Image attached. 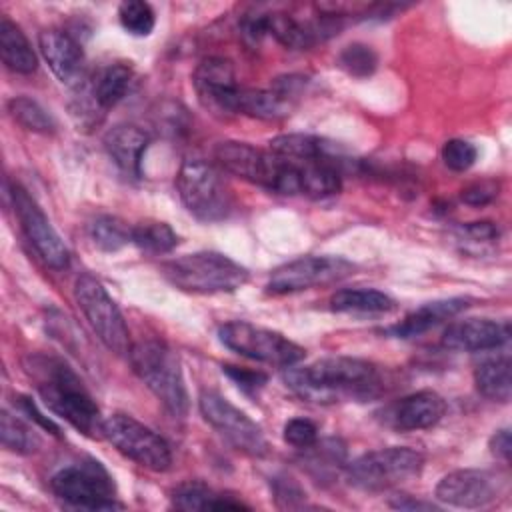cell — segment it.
Instances as JSON below:
<instances>
[{
	"instance_id": "obj_1",
	"label": "cell",
	"mask_w": 512,
	"mask_h": 512,
	"mask_svg": "<svg viewBox=\"0 0 512 512\" xmlns=\"http://www.w3.org/2000/svg\"><path fill=\"white\" fill-rule=\"evenodd\" d=\"M286 386L316 404L370 400L382 394L384 380L376 364L352 356H328L306 366H288Z\"/></svg>"
},
{
	"instance_id": "obj_2",
	"label": "cell",
	"mask_w": 512,
	"mask_h": 512,
	"mask_svg": "<svg viewBox=\"0 0 512 512\" xmlns=\"http://www.w3.org/2000/svg\"><path fill=\"white\" fill-rule=\"evenodd\" d=\"M24 370L36 382L40 398L56 416L84 436H102L104 420L100 408L62 358L30 354L24 358Z\"/></svg>"
},
{
	"instance_id": "obj_3",
	"label": "cell",
	"mask_w": 512,
	"mask_h": 512,
	"mask_svg": "<svg viewBox=\"0 0 512 512\" xmlns=\"http://www.w3.org/2000/svg\"><path fill=\"white\" fill-rule=\"evenodd\" d=\"M214 158L220 168L246 182L278 194H300V166L296 160L264 152L238 140L218 142Z\"/></svg>"
},
{
	"instance_id": "obj_4",
	"label": "cell",
	"mask_w": 512,
	"mask_h": 512,
	"mask_svg": "<svg viewBox=\"0 0 512 512\" xmlns=\"http://www.w3.org/2000/svg\"><path fill=\"white\" fill-rule=\"evenodd\" d=\"M134 374L174 418L188 414V390L178 356L162 340H140L128 352Z\"/></svg>"
},
{
	"instance_id": "obj_5",
	"label": "cell",
	"mask_w": 512,
	"mask_h": 512,
	"mask_svg": "<svg viewBox=\"0 0 512 512\" xmlns=\"http://www.w3.org/2000/svg\"><path fill=\"white\" fill-rule=\"evenodd\" d=\"M164 278L194 294L234 292L248 282V270L220 252H194L162 264Z\"/></svg>"
},
{
	"instance_id": "obj_6",
	"label": "cell",
	"mask_w": 512,
	"mask_h": 512,
	"mask_svg": "<svg viewBox=\"0 0 512 512\" xmlns=\"http://www.w3.org/2000/svg\"><path fill=\"white\" fill-rule=\"evenodd\" d=\"M186 210L202 222L224 220L232 212V194L220 170L204 158H186L176 176Z\"/></svg>"
},
{
	"instance_id": "obj_7",
	"label": "cell",
	"mask_w": 512,
	"mask_h": 512,
	"mask_svg": "<svg viewBox=\"0 0 512 512\" xmlns=\"http://www.w3.org/2000/svg\"><path fill=\"white\" fill-rule=\"evenodd\" d=\"M424 468V456L408 446H390L366 452L346 464L350 486L366 492L394 488L416 478Z\"/></svg>"
},
{
	"instance_id": "obj_8",
	"label": "cell",
	"mask_w": 512,
	"mask_h": 512,
	"mask_svg": "<svg viewBox=\"0 0 512 512\" xmlns=\"http://www.w3.org/2000/svg\"><path fill=\"white\" fill-rule=\"evenodd\" d=\"M218 340L232 352L270 366H294L306 350L284 334L244 320H232L218 328Z\"/></svg>"
},
{
	"instance_id": "obj_9",
	"label": "cell",
	"mask_w": 512,
	"mask_h": 512,
	"mask_svg": "<svg viewBox=\"0 0 512 512\" xmlns=\"http://www.w3.org/2000/svg\"><path fill=\"white\" fill-rule=\"evenodd\" d=\"M52 492L64 502L86 510L120 508L108 470L92 458L60 468L50 480Z\"/></svg>"
},
{
	"instance_id": "obj_10",
	"label": "cell",
	"mask_w": 512,
	"mask_h": 512,
	"mask_svg": "<svg viewBox=\"0 0 512 512\" xmlns=\"http://www.w3.org/2000/svg\"><path fill=\"white\" fill-rule=\"evenodd\" d=\"M74 298L100 342L114 354L130 352V332L124 316L102 282L92 274H80L74 284Z\"/></svg>"
},
{
	"instance_id": "obj_11",
	"label": "cell",
	"mask_w": 512,
	"mask_h": 512,
	"mask_svg": "<svg viewBox=\"0 0 512 512\" xmlns=\"http://www.w3.org/2000/svg\"><path fill=\"white\" fill-rule=\"evenodd\" d=\"M102 438H106L120 454L148 470L164 472L172 464L168 442L152 428L128 414L116 412L104 418Z\"/></svg>"
},
{
	"instance_id": "obj_12",
	"label": "cell",
	"mask_w": 512,
	"mask_h": 512,
	"mask_svg": "<svg viewBox=\"0 0 512 512\" xmlns=\"http://www.w3.org/2000/svg\"><path fill=\"white\" fill-rule=\"evenodd\" d=\"M198 408L202 418L238 452L256 458L270 452V444L262 428L218 392H202L198 398Z\"/></svg>"
},
{
	"instance_id": "obj_13",
	"label": "cell",
	"mask_w": 512,
	"mask_h": 512,
	"mask_svg": "<svg viewBox=\"0 0 512 512\" xmlns=\"http://www.w3.org/2000/svg\"><path fill=\"white\" fill-rule=\"evenodd\" d=\"M356 266L342 256H302L278 266L268 282L270 294H294L316 286L336 284L352 276Z\"/></svg>"
},
{
	"instance_id": "obj_14",
	"label": "cell",
	"mask_w": 512,
	"mask_h": 512,
	"mask_svg": "<svg viewBox=\"0 0 512 512\" xmlns=\"http://www.w3.org/2000/svg\"><path fill=\"white\" fill-rule=\"evenodd\" d=\"M10 198H12V206L18 216L20 228L26 240L30 242V246L40 256V260L52 270H64L70 262V252L64 240L60 238V234L50 224L40 204L20 184H12Z\"/></svg>"
},
{
	"instance_id": "obj_15",
	"label": "cell",
	"mask_w": 512,
	"mask_h": 512,
	"mask_svg": "<svg viewBox=\"0 0 512 512\" xmlns=\"http://www.w3.org/2000/svg\"><path fill=\"white\" fill-rule=\"evenodd\" d=\"M198 100L216 114H234L236 98L240 94V84L236 82V72L230 60L220 56L204 58L192 76Z\"/></svg>"
},
{
	"instance_id": "obj_16",
	"label": "cell",
	"mask_w": 512,
	"mask_h": 512,
	"mask_svg": "<svg viewBox=\"0 0 512 512\" xmlns=\"http://www.w3.org/2000/svg\"><path fill=\"white\" fill-rule=\"evenodd\" d=\"M500 482L486 470L462 468L446 474L436 484V498L448 506L482 508L498 498Z\"/></svg>"
},
{
	"instance_id": "obj_17",
	"label": "cell",
	"mask_w": 512,
	"mask_h": 512,
	"mask_svg": "<svg viewBox=\"0 0 512 512\" xmlns=\"http://www.w3.org/2000/svg\"><path fill=\"white\" fill-rule=\"evenodd\" d=\"M510 338V324L490 318H468L452 322L444 334L442 344L458 352H484L506 344Z\"/></svg>"
},
{
	"instance_id": "obj_18",
	"label": "cell",
	"mask_w": 512,
	"mask_h": 512,
	"mask_svg": "<svg viewBox=\"0 0 512 512\" xmlns=\"http://www.w3.org/2000/svg\"><path fill=\"white\" fill-rule=\"evenodd\" d=\"M446 414L444 398L434 390H418L404 396L390 408V424L400 432L426 430L436 426Z\"/></svg>"
},
{
	"instance_id": "obj_19",
	"label": "cell",
	"mask_w": 512,
	"mask_h": 512,
	"mask_svg": "<svg viewBox=\"0 0 512 512\" xmlns=\"http://www.w3.org/2000/svg\"><path fill=\"white\" fill-rule=\"evenodd\" d=\"M38 46L54 76L64 84H76L82 78L84 52L82 46L64 30H44L38 36Z\"/></svg>"
},
{
	"instance_id": "obj_20",
	"label": "cell",
	"mask_w": 512,
	"mask_h": 512,
	"mask_svg": "<svg viewBox=\"0 0 512 512\" xmlns=\"http://www.w3.org/2000/svg\"><path fill=\"white\" fill-rule=\"evenodd\" d=\"M106 154L118 170L130 178L142 174V158L150 144V136L134 124H116L102 138Z\"/></svg>"
},
{
	"instance_id": "obj_21",
	"label": "cell",
	"mask_w": 512,
	"mask_h": 512,
	"mask_svg": "<svg viewBox=\"0 0 512 512\" xmlns=\"http://www.w3.org/2000/svg\"><path fill=\"white\" fill-rule=\"evenodd\" d=\"M270 152L292 158V160H330L344 168L348 162L344 158L342 148L336 142H330L326 138L314 136V134H280L270 140Z\"/></svg>"
},
{
	"instance_id": "obj_22",
	"label": "cell",
	"mask_w": 512,
	"mask_h": 512,
	"mask_svg": "<svg viewBox=\"0 0 512 512\" xmlns=\"http://www.w3.org/2000/svg\"><path fill=\"white\" fill-rule=\"evenodd\" d=\"M466 308H468L466 298H448V300L428 302V304H422L420 308H416L414 312H410L398 324L390 326L386 332L396 338H414V336H420V334L428 332L430 328L438 326L440 322L454 318L456 314H460Z\"/></svg>"
},
{
	"instance_id": "obj_23",
	"label": "cell",
	"mask_w": 512,
	"mask_h": 512,
	"mask_svg": "<svg viewBox=\"0 0 512 512\" xmlns=\"http://www.w3.org/2000/svg\"><path fill=\"white\" fill-rule=\"evenodd\" d=\"M172 506L186 512L196 510H246L248 506L232 496L220 494L204 482H182L172 490Z\"/></svg>"
},
{
	"instance_id": "obj_24",
	"label": "cell",
	"mask_w": 512,
	"mask_h": 512,
	"mask_svg": "<svg viewBox=\"0 0 512 512\" xmlns=\"http://www.w3.org/2000/svg\"><path fill=\"white\" fill-rule=\"evenodd\" d=\"M292 108H294V100L286 98L274 88L270 90L240 88L234 114H244L258 120H280V118H286L292 112Z\"/></svg>"
},
{
	"instance_id": "obj_25",
	"label": "cell",
	"mask_w": 512,
	"mask_h": 512,
	"mask_svg": "<svg viewBox=\"0 0 512 512\" xmlns=\"http://www.w3.org/2000/svg\"><path fill=\"white\" fill-rule=\"evenodd\" d=\"M0 54L8 70L16 74H32L38 58L24 32L6 16L0 20Z\"/></svg>"
},
{
	"instance_id": "obj_26",
	"label": "cell",
	"mask_w": 512,
	"mask_h": 512,
	"mask_svg": "<svg viewBox=\"0 0 512 512\" xmlns=\"http://www.w3.org/2000/svg\"><path fill=\"white\" fill-rule=\"evenodd\" d=\"M476 390L494 402H508L512 392V374H510V356H496L480 362L474 370Z\"/></svg>"
},
{
	"instance_id": "obj_27",
	"label": "cell",
	"mask_w": 512,
	"mask_h": 512,
	"mask_svg": "<svg viewBox=\"0 0 512 512\" xmlns=\"http://www.w3.org/2000/svg\"><path fill=\"white\" fill-rule=\"evenodd\" d=\"M330 308L334 312H356V314H386L396 308V302L374 288H344L332 294Z\"/></svg>"
},
{
	"instance_id": "obj_28",
	"label": "cell",
	"mask_w": 512,
	"mask_h": 512,
	"mask_svg": "<svg viewBox=\"0 0 512 512\" xmlns=\"http://www.w3.org/2000/svg\"><path fill=\"white\" fill-rule=\"evenodd\" d=\"M132 82V68L124 62H114L102 68L92 84L90 96L94 98L96 106L108 110L116 106L128 92Z\"/></svg>"
},
{
	"instance_id": "obj_29",
	"label": "cell",
	"mask_w": 512,
	"mask_h": 512,
	"mask_svg": "<svg viewBox=\"0 0 512 512\" xmlns=\"http://www.w3.org/2000/svg\"><path fill=\"white\" fill-rule=\"evenodd\" d=\"M88 234L94 246L104 252H116L132 242V228L110 214L94 218L88 226Z\"/></svg>"
},
{
	"instance_id": "obj_30",
	"label": "cell",
	"mask_w": 512,
	"mask_h": 512,
	"mask_svg": "<svg viewBox=\"0 0 512 512\" xmlns=\"http://www.w3.org/2000/svg\"><path fill=\"white\" fill-rule=\"evenodd\" d=\"M306 456H304V464L306 468L318 478H324L332 472H336L338 468L344 466L346 460V448L340 440L336 438H328V440H316L312 446L304 448Z\"/></svg>"
},
{
	"instance_id": "obj_31",
	"label": "cell",
	"mask_w": 512,
	"mask_h": 512,
	"mask_svg": "<svg viewBox=\"0 0 512 512\" xmlns=\"http://www.w3.org/2000/svg\"><path fill=\"white\" fill-rule=\"evenodd\" d=\"M0 438L4 448L16 454H34L42 444L32 426L6 410L0 414Z\"/></svg>"
},
{
	"instance_id": "obj_32",
	"label": "cell",
	"mask_w": 512,
	"mask_h": 512,
	"mask_svg": "<svg viewBox=\"0 0 512 512\" xmlns=\"http://www.w3.org/2000/svg\"><path fill=\"white\" fill-rule=\"evenodd\" d=\"M132 244L152 254H164L178 244V236L166 222L148 220L132 226Z\"/></svg>"
},
{
	"instance_id": "obj_33",
	"label": "cell",
	"mask_w": 512,
	"mask_h": 512,
	"mask_svg": "<svg viewBox=\"0 0 512 512\" xmlns=\"http://www.w3.org/2000/svg\"><path fill=\"white\" fill-rule=\"evenodd\" d=\"M8 112L10 116L24 126L30 132L38 134H52L56 130L54 118L32 98L28 96H16L8 102Z\"/></svg>"
},
{
	"instance_id": "obj_34",
	"label": "cell",
	"mask_w": 512,
	"mask_h": 512,
	"mask_svg": "<svg viewBox=\"0 0 512 512\" xmlns=\"http://www.w3.org/2000/svg\"><path fill=\"white\" fill-rule=\"evenodd\" d=\"M120 26L132 36H148L154 30L156 16L148 2L126 0L118 6Z\"/></svg>"
},
{
	"instance_id": "obj_35",
	"label": "cell",
	"mask_w": 512,
	"mask_h": 512,
	"mask_svg": "<svg viewBox=\"0 0 512 512\" xmlns=\"http://www.w3.org/2000/svg\"><path fill=\"white\" fill-rule=\"evenodd\" d=\"M338 66L354 78H366L370 76L376 66H378V56L376 52L362 42H352L348 46L342 48V52L338 54Z\"/></svg>"
},
{
	"instance_id": "obj_36",
	"label": "cell",
	"mask_w": 512,
	"mask_h": 512,
	"mask_svg": "<svg viewBox=\"0 0 512 512\" xmlns=\"http://www.w3.org/2000/svg\"><path fill=\"white\" fill-rule=\"evenodd\" d=\"M476 158H478V150L468 140L452 138V140H446L442 146V162L446 168L454 172L468 170L476 162Z\"/></svg>"
},
{
	"instance_id": "obj_37",
	"label": "cell",
	"mask_w": 512,
	"mask_h": 512,
	"mask_svg": "<svg viewBox=\"0 0 512 512\" xmlns=\"http://www.w3.org/2000/svg\"><path fill=\"white\" fill-rule=\"evenodd\" d=\"M500 232L494 222H470L458 230V240L466 250H482L496 244Z\"/></svg>"
},
{
	"instance_id": "obj_38",
	"label": "cell",
	"mask_w": 512,
	"mask_h": 512,
	"mask_svg": "<svg viewBox=\"0 0 512 512\" xmlns=\"http://www.w3.org/2000/svg\"><path fill=\"white\" fill-rule=\"evenodd\" d=\"M284 440L294 448H308L318 440V428L308 418H292L284 424Z\"/></svg>"
},
{
	"instance_id": "obj_39",
	"label": "cell",
	"mask_w": 512,
	"mask_h": 512,
	"mask_svg": "<svg viewBox=\"0 0 512 512\" xmlns=\"http://www.w3.org/2000/svg\"><path fill=\"white\" fill-rule=\"evenodd\" d=\"M222 372H224L232 382H236L242 390H246V392H256V390H260V388L266 384V380H268V376H266L264 372H260V370H250V368H244V366H232V364H228V366H222Z\"/></svg>"
},
{
	"instance_id": "obj_40",
	"label": "cell",
	"mask_w": 512,
	"mask_h": 512,
	"mask_svg": "<svg viewBox=\"0 0 512 512\" xmlns=\"http://www.w3.org/2000/svg\"><path fill=\"white\" fill-rule=\"evenodd\" d=\"M498 196V184L494 180H478L466 186L460 194L462 202L470 206H484Z\"/></svg>"
},
{
	"instance_id": "obj_41",
	"label": "cell",
	"mask_w": 512,
	"mask_h": 512,
	"mask_svg": "<svg viewBox=\"0 0 512 512\" xmlns=\"http://www.w3.org/2000/svg\"><path fill=\"white\" fill-rule=\"evenodd\" d=\"M16 406L30 418V420H34L40 428H44V430H48L50 434H54V436H60V428L48 418V416H44V414H40V410L36 408V404L30 400V398H26V396H18V400H16Z\"/></svg>"
},
{
	"instance_id": "obj_42",
	"label": "cell",
	"mask_w": 512,
	"mask_h": 512,
	"mask_svg": "<svg viewBox=\"0 0 512 512\" xmlns=\"http://www.w3.org/2000/svg\"><path fill=\"white\" fill-rule=\"evenodd\" d=\"M510 450H512L510 432H508L506 428L494 432L492 438H490V452H492L496 458L508 462V460H510Z\"/></svg>"
},
{
	"instance_id": "obj_43",
	"label": "cell",
	"mask_w": 512,
	"mask_h": 512,
	"mask_svg": "<svg viewBox=\"0 0 512 512\" xmlns=\"http://www.w3.org/2000/svg\"><path fill=\"white\" fill-rule=\"evenodd\" d=\"M390 506L400 508V510H432V508H434L430 502L408 500V496H406V494H398L394 500H390Z\"/></svg>"
}]
</instances>
